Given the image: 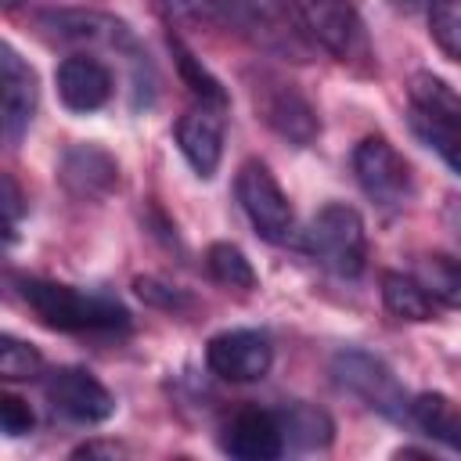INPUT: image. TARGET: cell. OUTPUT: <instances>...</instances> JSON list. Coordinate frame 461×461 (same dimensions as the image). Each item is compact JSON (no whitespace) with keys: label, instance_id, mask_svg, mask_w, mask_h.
Listing matches in <instances>:
<instances>
[{"label":"cell","instance_id":"ffe728a7","mask_svg":"<svg viewBox=\"0 0 461 461\" xmlns=\"http://www.w3.org/2000/svg\"><path fill=\"white\" fill-rule=\"evenodd\" d=\"M382 303L400 321H432L436 317V299L411 274H396V270L382 274Z\"/></svg>","mask_w":461,"mask_h":461},{"label":"cell","instance_id":"e0dca14e","mask_svg":"<svg viewBox=\"0 0 461 461\" xmlns=\"http://www.w3.org/2000/svg\"><path fill=\"white\" fill-rule=\"evenodd\" d=\"M58 176H61L65 191L72 198H83V202H101V198H108L119 187V166H115V158L101 144H83V140L72 144L61 155Z\"/></svg>","mask_w":461,"mask_h":461},{"label":"cell","instance_id":"9a60e30c","mask_svg":"<svg viewBox=\"0 0 461 461\" xmlns=\"http://www.w3.org/2000/svg\"><path fill=\"white\" fill-rule=\"evenodd\" d=\"M54 83H58L61 104L76 115H90V112L104 108L112 101V90H115L112 68L94 54H68L58 65Z\"/></svg>","mask_w":461,"mask_h":461},{"label":"cell","instance_id":"277c9868","mask_svg":"<svg viewBox=\"0 0 461 461\" xmlns=\"http://www.w3.org/2000/svg\"><path fill=\"white\" fill-rule=\"evenodd\" d=\"M303 249L324 270H331L339 277H360V270L367 263V230H364L360 212L346 202H328L306 223Z\"/></svg>","mask_w":461,"mask_h":461},{"label":"cell","instance_id":"cb8c5ba5","mask_svg":"<svg viewBox=\"0 0 461 461\" xmlns=\"http://www.w3.org/2000/svg\"><path fill=\"white\" fill-rule=\"evenodd\" d=\"M429 32L436 47L461 65V0H429Z\"/></svg>","mask_w":461,"mask_h":461},{"label":"cell","instance_id":"83f0119b","mask_svg":"<svg viewBox=\"0 0 461 461\" xmlns=\"http://www.w3.org/2000/svg\"><path fill=\"white\" fill-rule=\"evenodd\" d=\"M4 216H7V241H14V230L22 220V191L11 173H4Z\"/></svg>","mask_w":461,"mask_h":461},{"label":"cell","instance_id":"d6986e66","mask_svg":"<svg viewBox=\"0 0 461 461\" xmlns=\"http://www.w3.org/2000/svg\"><path fill=\"white\" fill-rule=\"evenodd\" d=\"M411 421L436 443L461 454V407L443 393H421L411 400Z\"/></svg>","mask_w":461,"mask_h":461},{"label":"cell","instance_id":"6da1fadb","mask_svg":"<svg viewBox=\"0 0 461 461\" xmlns=\"http://www.w3.org/2000/svg\"><path fill=\"white\" fill-rule=\"evenodd\" d=\"M18 295L36 313V321L54 331H126L130 328V310L122 303L61 285V281L18 277Z\"/></svg>","mask_w":461,"mask_h":461},{"label":"cell","instance_id":"5b68a950","mask_svg":"<svg viewBox=\"0 0 461 461\" xmlns=\"http://www.w3.org/2000/svg\"><path fill=\"white\" fill-rule=\"evenodd\" d=\"M166 22L198 25L212 32H230L263 47L281 43V25L256 0H148ZM285 47V43H281Z\"/></svg>","mask_w":461,"mask_h":461},{"label":"cell","instance_id":"ac0fdd59","mask_svg":"<svg viewBox=\"0 0 461 461\" xmlns=\"http://www.w3.org/2000/svg\"><path fill=\"white\" fill-rule=\"evenodd\" d=\"M277 421H281L285 443L295 447V450H324L335 439L331 414L313 407V403H303V400H292V403L277 407Z\"/></svg>","mask_w":461,"mask_h":461},{"label":"cell","instance_id":"8992f818","mask_svg":"<svg viewBox=\"0 0 461 461\" xmlns=\"http://www.w3.org/2000/svg\"><path fill=\"white\" fill-rule=\"evenodd\" d=\"M249 94H252L256 115L277 137H285V140H292L299 148L317 140V133H321L317 108L310 104V97L295 83H288V79H281L274 72H249Z\"/></svg>","mask_w":461,"mask_h":461},{"label":"cell","instance_id":"7c38bea8","mask_svg":"<svg viewBox=\"0 0 461 461\" xmlns=\"http://www.w3.org/2000/svg\"><path fill=\"white\" fill-rule=\"evenodd\" d=\"M205 364H209V371L216 378L249 385V382H259L270 371L274 346H270V339L263 331H252V328L220 331L205 346Z\"/></svg>","mask_w":461,"mask_h":461},{"label":"cell","instance_id":"603a6c76","mask_svg":"<svg viewBox=\"0 0 461 461\" xmlns=\"http://www.w3.org/2000/svg\"><path fill=\"white\" fill-rule=\"evenodd\" d=\"M169 50H173V61H176L184 83L191 86V94H194L198 101H209V104H223V108H227V90L220 86V79H216L176 36H169Z\"/></svg>","mask_w":461,"mask_h":461},{"label":"cell","instance_id":"9c48e42d","mask_svg":"<svg viewBox=\"0 0 461 461\" xmlns=\"http://www.w3.org/2000/svg\"><path fill=\"white\" fill-rule=\"evenodd\" d=\"M299 18L306 32L335 58V61H367L371 43L367 29L349 0H299Z\"/></svg>","mask_w":461,"mask_h":461},{"label":"cell","instance_id":"4316f807","mask_svg":"<svg viewBox=\"0 0 461 461\" xmlns=\"http://www.w3.org/2000/svg\"><path fill=\"white\" fill-rule=\"evenodd\" d=\"M0 425H4L7 436H25V432L36 425V418H32V411H29L25 400L4 393V396H0Z\"/></svg>","mask_w":461,"mask_h":461},{"label":"cell","instance_id":"30bf717a","mask_svg":"<svg viewBox=\"0 0 461 461\" xmlns=\"http://www.w3.org/2000/svg\"><path fill=\"white\" fill-rule=\"evenodd\" d=\"M353 173H357L360 191L382 209H396L411 194V166H407V158L378 133L364 137L353 148Z\"/></svg>","mask_w":461,"mask_h":461},{"label":"cell","instance_id":"ba28073f","mask_svg":"<svg viewBox=\"0 0 461 461\" xmlns=\"http://www.w3.org/2000/svg\"><path fill=\"white\" fill-rule=\"evenodd\" d=\"M234 194H238L241 212L249 216V223L256 227V234L263 241H274L277 245V241H288L292 238L295 212H292V202L281 191L277 176L267 169V162H259V158L241 162L238 180H234Z\"/></svg>","mask_w":461,"mask_h":461},{"label":"cell","instance_id":"5bb4252c","mask_svg":"<svg viewBox=\"0 0 461 461\" xmlns=\"http://www.w3.org/2000/svg\"><path fill=\"white\" fill-rule=\"evenodd\" d=\"M285 432L277 421V411H259V407H241L230 414L220 429V450L241 461H274L285 454Z\"/></svg>","mask_w":461,"mask_h":461},{"label":"cell","instance_id":"7402d4cb","mask_svg":"<svg viewBox=\"0 0 461 461\" xmlns=\"http://www.w3.org/2000/svg\"><path fill=\"white\" fill-rule=\"evenodd\" d=\"M418 281L429 288L432 299L443 306L461 310V259L450 256H421L418 259Z\"/></svg>","mask_w":461,"mask_h":461},{"label":"cell","instance_id":"8fae6325","mask_svg":"<svg viewBox=\"0 0 461 461\" xmlns=\"http://www.w3.org/2000/svg\"><path fill=\"white\" fill-rule=\"evenodd\" d=\"M43 396L61 418L76 425H101L115 414V396L86 367H54L43 378Z\"/></svg>","mask_w":461,"mask_h":461},{"label":"cell","instance_id":"3957f363","mask_svg":"<svg viewBox=\"0 0 461 461\" xmlns=\"http://www.w3.org/2000/svg\"><path fill=\"white\" fill-rule=\"evenodd\" d=\"M411 130L461 176V94L432 72H414L407 83Z\"/></svg>","mask_w":461,"mask_h":461},{"label":"cell","instance_id":"44dd1931","mask_svg":"<svg viewBox=\"0 0 461 461\" xmlns=\"http://www.w3.org/2000/svg\"><path fill=\"white\" fill-rule=\"evenodd\" d=\"M205 267H209V274H212L220 285H227V288H245V292H249V288L259 285V277H256L249 256H245L238 245H230V241H212V245L205 249Z\"/></svg>","mask_w":461,"mask_h":461},{"label":"cell","instance_id":"2e32d148","mask_svg":"<svg viewBox=\"0 0 461 461\" xmlns=\"http://www.w3.org/2000/svg\"><path fill=\"white\" fill-rule=\"evenodd\" d=\"M0 83H4V140L18 144L36 115V101H40V86H36V72L22 61V54L4 43L0 47Z\"/></svg>","mask_w":461,"mask_h":461},{"label":"cell","instance_id":"484cf974","mask_svg":"<svg viewBox=\"0 0 461 461\" xmlns=\"http://www.w3.org/2000/svg\"><path fill=\"white\" fill-rule=\"evenodd\" d=\"M133 292H137L144 303L162 306V310H187V306H191V295H184L180 288H169V285H162V281H155V277H137V281H133Z\"/></svg>","mask_w":461,"mask_h":461},{"label":"cell","instance_id":"7a4b0ae2","mask_svg":"<svg viewBox=\"0 0 461 461\" xmlns=\"http://www.w3.org/2000/svg\"><path fill=\"white\" fill-rule=\"evenodd\" d=\"M40 29L61 43H86V47H101V50H115L126 58L130 76H133V90H137V104L144 101V90L155 94V68L144 54V47L137 43L133 29L122 18H112L104 11H83V7H58V11H43Z\"/></svg>","mask_w":461,"mask_h":461},{"label":"cell","instance_id":"d4e9b609","mask_svg":"<svg viewBox=\"0 0 461 461\" xmlns=\"http://www.w3.org/2000/svg\"><path fill=\"white\" fill-rule=\"evenodd\" d=\"M43 367V357L36 346L14 339V335H4L0 339V375L7 382H25V378H36Z\"/></svg>","mask_w":461,"mask_h":461},{"label":"cell","instance_id":"52a82bcc","mask_svg":"<svg viewBox=\"0 0 461 461\" xmlns=\"http://www.w3.org/2000/svg\"><path fill=\"white\" fill-rule=\"evenodd\" d=\"M331 378L339 389L353 393L357 400H364V407L378 411L382 418L411 421V400L403 396L396 375L378 357L364 349H339L331 357Z\"/></svg>","mask_w":461,"mask_h":461},{"label":"cell","instance_id":"4fadbf2b","mask_svg":"<svg viewBox=\"0 0 461 461\" xmlns=\"http://www.w3.org/2000/svg\"><path fill=\"white\" fill-rule=\"evenodd\" d=\"M227 108L198 101L176 119V148L194 169V176L212 180L223 158V130H227Z\"/></svg>","mask_w":461,"mask_h":461}]
</instances>
